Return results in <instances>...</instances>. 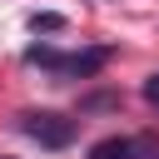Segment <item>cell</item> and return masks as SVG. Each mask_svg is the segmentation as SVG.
I'll use <instances>...</instances> for the list:
<instances>
[{
	"instance_id": "obj_2",
	"label": "cell",
	"mask_w": 159,
	"mask_h": 159,
	"mask_svg": "<svg viewBox=\"0 0 159 159\" xmlns=\"http://www.w3.org/2000/svg\"><path fill=\"white\" fill-rule=\"evenodd\" d=\"M20 134H30L40 149H70L75 144V119H65L55 109H25L20 114Z\"/></svg>"
},
{
	"instance_id": "obj_5",
	"label": "cell",
	"mask_w": 159,
	"mask_h": 159,
	"mask_svg": "<svg viewBox=\"0 0 159 159\" xmlns=\"http://www.w3.org/2000/svg\"><path fill=\"white\" fill-rule=\"evenodd\" d=\"M144 99L159 109V75H149V80H144Z\"/></svg>"
},
{
	"instance_id": "obj_1",
	"label": "cell",
	"mask_w": 159,
	"mask_h": 159,
	"mask_svg": "<svg viewBox=\"0 0 159 159\" xmlns=\"http://www.w3.org/2000/svg\"><path fill=\"white\" fill-rule=\"evenodd\" d=\"M25 60L40 65V70H50V75H60V80H89V75H99V70L109 65V50H75V55H60V50H50V45H30Z\"/></svg>"
},
{
	"instance_id": "obj_6",
	"label": "cell",
	"mask_w": 159,
	"mask_h": 159,
	"mask_svg": "<svg viewBox=\"0 0 159 159\" xmlns=\"http://www.w3.org/2000/svg\"><path fill=\"white\" fill-rule=\"evenodd\" d=\"M0 159H15V154H0Z\"/></svg>"
},
{
	"instance_id": "obj_4",
	"label": "cell",
	"mask_w": 159,
	"mask_h": 159,
	"mask_svg": "<svg viewBox=\"0 0 159 159\" xmlns=\"http://www.w3.org/2000/svg\"><path fill=\"white\" fill-rule=\"evenodd\" d=\"M30 30H35V35H40V30H45V35H55V30H65V15L40 10V15H30Z\"/></svg>"
},
{
	"instance_id": "obj_3",
	"label": "cell",
	"mask_w": 159,
	"mask_h": 159,
	"mask_svg": "<svg viewBox=\"0 0 159 159\" xmlns=\"http://www.w3.org/2000/svg\"><path fill=\"white\" fill-rule=\"evenodd\" d=\"M89 159H134V139H124V134H109V139L89 144Z\"/></svg>"
}]
</instances>
